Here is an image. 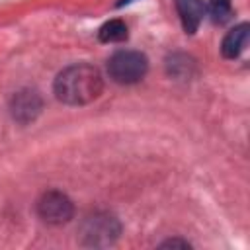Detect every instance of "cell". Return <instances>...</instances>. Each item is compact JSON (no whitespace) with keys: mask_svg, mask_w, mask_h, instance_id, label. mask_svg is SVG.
Listing matches in <instances>:
<instances>
[{"mask_svg":"<svg viewBox=\"0 0 250 250\" xmlns=\"http://www.w3.org/2000/svg\"><path fill=\"white\" fill-rule=\"evenodd\" d=\"M162 246H184V248H188L189 244H188L186 240H168V242H164Z\"/></svg>","mask_w":250,"mask_h":250,"instance_id":"obj_10","label":"cell"},{"mask_svg":"<svg viewBox=\"0 0 250 250\" xmlns=\"http://www.w3.org/2000/svg\"><path fill=\"white\" fill-rule=\"evenodd\" d=\"M117 223L111 217H92L86 221V229H84V236L88 238L90 244H109L113 236H117Z\"/></svg>","mask_w":250,"mask_h":250,"instance_id":"obj_5","label":"cell"},{"mask_svg":"<svg viewBox=\"0 0 250 250\" xmlns=\"http://www.w3.org/2000/svg\"><path fill=\"white\" fill-rule=\"evenodd\" d=\"M148 59L141 51H117L107 61V74L117 84H135L145 78Z\"/></svg>","mask_w":250,"mask_h":250,"instance_id":"obj_2","label":"cell"},{"mask_svg":"<svg viewBox=\"0 0 250 250\" xmlns=\"http://www.w3.org/2000/svg\"><path fill=\"white\" fill-rule=\"evenodd\" d=\"M129 2H133V0H119L117 6H123V4H129Z\"/></svg>","mask_w":250,"mask_h":250,"instance_id":"obj_11","label":"cell"},{"mask_svg":"<svg viewBox=\"0 0 250 250\" xmlns=\"http://www.w3.org/2000/svg\"><path fill=\"white\" fill-rule=\"evenodd\" d=\"M248 31H250V25L248 23H240V25H234L223 39L221 43V53L225 59H236L244 47H246V41H248Z\"/></svg>","mask_w":250,"mask_h":250,"instance_id":"obj_7","label":"cell"},{"mask_svg":"<svg viewBox=\"0 0 250 250\" xmlns=\"http://www.w3.org/2000/svg\"><path fill=\"white\" fill-rule=\"evenodd\" d=\"M176 2V10L178 16L182 20L184 31L193 35L205 16V4L203 0H174Z\"/></svg>","mask_w":250,"mask_h":250,"instance_id":"obj_6","label":"cell"},{"mask_svg":"<svg viewBox=\"0 0 250 250\" xmlns=\"http://www.w3.org/2000/svg\"><path fill=\"white\" fill-rule=\"evenodd\" d=\"M12 115L20 123H29L41 111V98L33 90H21L12 98Z\"/></svg>","mask_w":250,"mask_h":250,"instance_id":"obj_4","label":"cell"},{"mask_svg":"<svg viewBox=\"0 0 250 250\" xmlns=\"http://www.w3.org/2000/svg\"><path fill=\"white\" fill-rule=\"evenodd\" d=\"M104 82L96 66L86 62H76L61 70L55 78L53 90L59 102L68 105H84L94 102L102 94Z\"/></svg>","mask_w":250,"mask_h":250,"instance_id":"obj_1","label":"cell"},{"mask_svg":"<svg viewBox=\"0 0 250 250\" xmlns=\"http://www.w3.org/2000/svg\"><path fill=\"white\" fill-rule=\"evenodd\" d=\"M209 14H211V20L215 23H225L232 14L230 0H211L209 2Z\"/></svg>","mask_w":250,"mask_h":250,"instance_id":"obj_9","label":"cell"},{"mask_svg":"<svg viewBox=\"0 0 250 250\" xmlns=\"http://www.w3.org/2000/svg\"><path fill=\"white\" fill-rule=\"evenodd\" d=\"M37 213L49 225H62V223H68L72 219L74 205H72V201L62 191L51 189V191H45L39 197Z\"/></svg>","mask_w":250,"mask_h":250,"instance_id":"obj_3","label":"cell"},{"mask_svg":"<svg viewBox=\"0 0 250 250\" xmlns=\"http://www.w3.org/2000/svg\"><path fill=\"white\" fill-rule=\"evenodd\" d=\"M127 35H129L127 25L121 20H109L98 31V39L102 43H119V41H125Z\"/></svg>","mask_w":250,"mask_h":250,"instance_id":"obj_8","label":"cell"}]
</instances>
